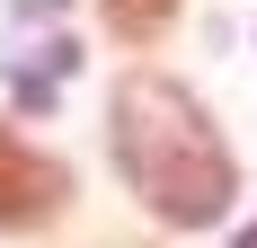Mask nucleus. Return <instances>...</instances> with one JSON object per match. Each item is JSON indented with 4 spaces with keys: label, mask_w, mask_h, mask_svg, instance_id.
<instances>
[{
    "label": "nucleus",
    "mask_w": 257,
    "mask_h": 248,
    "mask_svg": "<svg viewBox=\"0 0 257 248\" xmlns=\"http://www.w3.org/2000/svg\"><path fill=\"white\" fill-rule=\"evenodd\" d=\"M98 18L115 27V36H124V45H151L160 27L178 18V0H98Z\"/></svg>",
    "instance_id": "nucleus-3"
},
{
    "label": "nucleus",
    "mask_w": 257,
    "mask_h": 248,
    "mask_svg": "<svg viewBox=\"0 0 257 248\" xmlns=\"http://www.w3.org/2000/svg\"><path fill=\"white\" fill-rule=\"evenodd\" d=\"M106 142H115V169L142 195V213H160L169 230H213L231 213V195H239V160L222 142V124L169 71H124L115 80Z\"/></svg>",
    "instance_id": "nucleus-1"
},
{
    "label": "nucleus",
    "mask_w": 257,
    "mask_h": 248,
    "mask_svg": "<svg viewBox=\"0 0 257 248\" xmlns=\"http://www.w3.org/2000/svg\"><path fill=\"white\" fill-rule=\"evenodd\" d=\"M239 248H257V239H239Z\"/></svg>",
    "instance_id": "nucleus-4"
},
{
    "label": "nucleus",
    "mask_w": 257,
    "mask_h": 248,
    "mask_svg": "<svg viewBox=\"0 0 257 248\" xmlns=\"http://www.w3.org/2000/svg\"><path fill=\"white\" fill-rule=\"evenodd\" d=\"M62 204H71V169H62L45 142H27V133H9V124H0V239L45 230Z\"/></svg>",
    "instance_id": "nucleus-2"
}]
</instances>
